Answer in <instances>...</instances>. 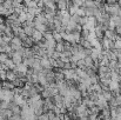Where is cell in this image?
<instances>
[{
    "label": "cell",
    "mask_w": 121,
    "mask_h": 120,
    "mask_svg": "<svg viewBox=\"0 0 121 120\" xmlns=\"http://www.w3.org/2000/svg\"><path fill=\"white\" fill-rule=\"evenodd\" d=\"M104 9H105V12H106L107 14H109L111 17H112V15H119L120 6H119V4H117V5H112V6L105 4V5H104Z\"/></svg>",
    "instance_id": "6da1fadb"
},
{
    "label": "cell",
    "mask_w": 121,
    "mask_h": 120,
    "mask_svg": "<svg viewBox=\"0 0 121 120\" xmlns=\"http://www.w3.org/2000/svg\"><path fill=\"white\" fill-rule=\"evenodd\" d=\"M9 46H11V48H12V51L13 52H17V51H19L20 48H22L24 46H22V41L19 39L18 37H13L11 41H9Z\"/></svg>",
    "instance_id": "7a4b0ae2"
},
{
    "label": "cell",
    "mask_w": 121,
    "mask_h": 120,
    "mask_svg": "<svg viewBox=\"0 0 121 120\" xmlns=\"http://www.w3.org/2000/svg\"><path fill=\"white\" fill-rule=\"evenodd\" d=\"M11 57V59L13 60V62L15 64V65H19V64H21L22 62V60H24V58H22V54L20 53V52H12V54L9 55Z\"/></svg>",
    "instance_id": "3957f363"
},
{
    "label": "cell",
    "mask_w": 121,
    "mask_h": 120,
    "mask_svg": "<svg viewBox=\"0 0 121 120\" xmlns=\"http://www.w3.org/2000/svg\"><path fill=\"white\" fill-rule=\"evenodd\" d=\"M104 37H105V38H107V39L112 40V41H114V40H117V38H118L119 36L115 33V31H114V30H107V31H105V32H104Z\"/></svg>",
    "instance_id": "277c9868"
},
{
    "label": "cell",
    "mask_w": 121,
    "mask_h": 120,
    "mask_svg": "<svg viewBox=\"0 0 121 120\" xmlns=\"http://www.w3.org/2000/svg\"><path fill=\"white\" fill-rule=\"evenodd\" d=\"M6 79L8 80V81H12L13 82L15 79H18V73L15 71H13V70H8L6 72Z\"/></svg>",
    "instance_id": "5b68a950"
},
{
    "label": "cell",
    "mask_w": 121,
    "mask_h": 120,
    "mask_svg": "<svg viewBox=\"0 0 121 120\" xmlns=\"http://www.w3.org/2000/svg\"><path fill=\"white\" fill-rule=\"evenodd\" d=\"M31 38L33 39L34 44H38L39 41H41V40L43 39V34H42L41 32H39V31L34 30V32H33V34H32V37H31Z\"/></svg>",
    "instance_id": "8992f818"
},
{
    "label": "cell",
    "mask_w": 121,
    "mask_h": 120,
    "mask_svg": "<svg viewBox=\"0 0 121 120\" xmlns=\"http://www.w3.org/2000/svg\"><path fill=\"white\" fill-rule=\"evenodd\" d=\"M67 6H68V0H60L56 2L58 11H67Z\"/></svg>",
    "instance_id": "52a82bcc"
},
{
    "label": "cell",
    "mask_w": 121,
    "mask_h": 120,
    "mask_svg": "<svg viewBox=\"0 0 121 120\" xmlns=\"http://www.w3.org/2000/svg\"><path fill=\"white\" fill-rule=\"evenodd\" d=\"M34 30H37V31H39L41 32L42 34L47 31V26L46 25H43V24H39V22H34Z\"/></svg>",
    "instance_id": "ba28073f"
},
{
    "label": "cell",
    "mask_w": 121,
    "mask_h": 120,
    "mask_svg": "<svg viewBox=\"0 0 121 120\" xmlns=\"http://www.w3.org/2000/svg\"><path fill=\"white\" fill-rule=\"evenodd\" d=\"M1 84H2V88H5V89H9V91H13L14 89V85H13L12 81L4 80V82H1Z\"/></svg>",
    "instance_id": "9c48e42d"
},
{
    "label": "cell",
    "mask_w": 121,
    "mask_h": 120,
    "mask_svg": "<svg viewBox=\"0 0 121 120\" xmlns=\"http://www.w3.org/2000/svg\"><path fill=\"white\" fill-rule=\"evenodd\" d=\"M83 62H85V66L86 67H92L94 66V60L91 58V55H87L83 58Z\"/></svg>",
    "instance_id": "30bf717a"
},
{
    "label": "cell",
    "mask_w": 121,
    "mask_h": 120,
    "mask_svg": "<svg viewBox=\"0 0 121 120\" xmlns=\"http://www.w3.org/2000/svg\"><path fill=\"white\" fill-rule=\"evenodd\" d=\"M107 73H111V70L108 66H99L98 67V76L99 74H107Z\"/></svg>",
    "instance_id": "8fae6325"
},
{
    "label": "cell",
    "mask_w": 121,
    "mask_h": 120,
    "mask_svg": "<svg viewBox=\"0 0 121 120\" xmlns=\"http://www.w3.org/2000/svg\"><path fill=\"white\" fill-rule=\"evenodd\" d=\"M79 45H80L81 47H83V48H93V47H92V45H91V42H89L87 39H83V38H81L80 39Z\"/></svg>",
    "instance_id": "7c38bea8"
},
{
    "label": "cell",
    "mask_w": 121,
    "mask_h": 120,
    "mask_svg": "<svg viewBox=\"0 0 121 120\" xmlns=\"http://www.w3.org/2000/svg\"><path fill=\"white\" fill-rule=\"evenodd\" d=\"M65 51V46H64V41L61 42H56L55 45V52H59V53H62Z\"/></svg>",
    "instance_id": "4fadbf2b"
},
{
    "label": "cell",
    "mask_w": 121,
    "mask_h": 120,
    "mask_svg": "<svg viewBox=\"0 0 121 120\" xmlns=\"http://www.w3.org/2000/svg\"><path fill=\"white\" fill-rule=\"evenodd\" d=\"M101 94H102L104 99H105V100H106L107 102H108V101H109V99H111V98L113 97L112 92H109V91H102V93H101Z\"/></svg>",
    "instance_id": "5bb4252c"
},
{
    "label": "cell",
    "mask_w": 121,
    "mask_h": 120,
    "mask_svg": "<svg viewBox=\"0 0 121 120\" xmlns=\"http://www.w3.org/2000/svg\"><path fill=\"white\" fill-rule=\"evenodd\" d=\"M8 58H9V55H8L7 53H0V62H1V64H4Z\"/></svg>",
    "instance_id": "9a60e30c"
},
{
    "label": "cell",
    "mask_w": 121,
    "mask_h": 120,
    "mask_svg": "<svg viewBox=\"0 0 121 120\" xmlns=\"http://www.w3.org/2000/svg\"><path fill=\"white\" fill-rule=\"evenodd\" d=\"M6 70H4L2 67H0V80H6Z\"/></svg>",
    "instance_id": "2e32d148"
},
{
    "label": "cell",
    "mask_w": 121,
    "mask_h": 120,
    "mask_svg": "<svg viewBox=\"0 0 121 120\" xmlns=\"http://www.w3.org/2000/svg\"><path fill=\"white\" fill-rule=\"evenodd\" d=\"M75 14L79 15V17H85V8H83V7H79Z\"/></svg>",
    "instance_id": "e0dca14e"
},
{
    "label": "cell",
    "mask_w": 121,
    "mask_h": 120,
    "mask_svg": "<svg viewBox=\"0 0 121 120\" xmlns=\"http://www.w3.org/2000/svg\"><path fill=\"white\" fill-rule=\"evenodd\" d=\"M87 19H88L87 17H80V20H79V22H78V24H79L81 27H82V26H83V25L87 22Z\"/></svg>",
    "instance_id": "ac0fdd59"
},
{
    "label": "cell",
    "mask_w": 121,
    "mask_h": 120,
    "mask_svg": "<svg viewBox=\"0 0 121 120\" xmlns=\"http://www.w3.org/2000/svg\"><path fill=\"white\" fill-rule=\"evenodd\" d=\"M85 1H86V0H72V2H73L74 5L79 6V7H82V5H83Z\"/></svg>",
    "instance_id": "d6986e66"
},
{
    "label": "cell",
    "mask_w": 121,
    "mask_h": 120,
    "mask_svg": "<svg viewBox=\"0 0 121 120\" xmlns=\"http://www.w3.org/2000/svg\"><path fill=\"white\" fill-rule=\"evenodd\" d=\"M38 120H49V118H48L47 113H42L41 116H39V117H38Z\"/></svg>",
    "instance_id": "ffe728a7"
},
{
    "label": "cell",
    "mask_w": 121,
    "mask_h": 120,
    "mask_svg": "<svg viewBox=\"0 0 121 120\" xmlns=\"http://www.w3.org/2000/svg\"><path fill=\"white\" fill-rule=\"evenodd\" d=\"M105 4H107V5L112 6V5H117V4H118V1H117V0H106V1H105Z\"/></svg>",
    "instance_id": "44dd1931"
},
{
    "label": "cell",
    "mask_w": 121,
    "mask_h": 120,
    "mask_svg": "<svg viewBox=\"0 0 121 120\" xmlns=\"http://www.w3.org/2000/svg\"><path fill=\"white\" fill-rule=\"evenodd\" d=\"M98 119V116L96 114H89L88 116V120H96Z\"/></svg>",
    "instance_id": "7402d4cb"
},
{
    "label": "cell",
    "mask_w": 121,
    "mask_h": 120,
    "mask_svg": "<svg viewBox=\"0 0 121 120\" xmlns=\"http://www.w3.org/2000/svg\"><path fill=\"white\" fill-rule=\"evenodd\" d=\"M115 100H117V102H118V106L121 105V94L119 95H115Z\"/></svg>",
    "instance_id": "603a6c76"
},
{
    "label": "cell",
    "mask_w": 121,
    "mask_h": 120,
    "mask_svg": "<svg viewBox=\"0 0 121 120\" xmlns=\"http://www.w3.org/2000/svg\"><path fill=\"white\" fill-rule=\"evenodd\" d=\"M118 74H119V77L121 78V66L119 67V70H118Z\"/></svg>",
    "instance_id": "cb8c5ba5"
},
{
    "label": "cell",
    "mask_w": 121,
    "mask_h": 120,
    "mask_svg": "<svg viewBox=\"0 0 121 120\" xmlns=\"http://www.w3.org/2000/svg\"><path fill=\"white\" fill-rule=\"evenodd\" d=\"M2 24H4V20H2V19H1V17H0V26H1Z\"/></svg>",
    "instance_id": "d4e9b609"
},
{
    "label": "cell",
    "mask_w": 121,
    "mask_h": 120,
    "mask_svg": "<svg viewBox=\"0 0 121 120\" xmlns=\"http://www.w3.org/2000/svg\"><path fill=\"white\" fill-rule=\"evenodd\" d=\"M28 1H30V0H22V2H24V4H27Z\"/></svg>",
    "instance_id": "484cf974"
},
{
    "label": "cell",
    "mask_w": 121,
    "mask_h": 120,
    "mask_svg": "<svg viewBox=\"0 0 121 120\" xmlns=\"http://www.w3.org/2000/svg\"><path fill=\"white\" fill-rule=\"evenodd\" d=\"M117 1H118V2H120V1H121V0H117Z\"/></svg>",
    "instance_id": "4316f807"
},
{
    "label": "cell",
    "mask_w": 121,
    "mask_h": 120,
    "mask_svg": "<svg viewBox=\"0 0 121 120\" xmlns=\"http://www.w3.org/2000/svg\"><path fill=\"white\" fill-rule=\"evenodd\" d=\"M96 120H101V119H100V118H98V119H96Z\"/></svg>",
    "instance_id": "83f0119b"
}]
</instances>
